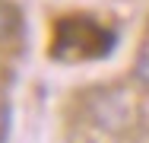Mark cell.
I'll use <instances>...</instances> for the list:
<instances>
[{
    "mask_svg": "<svg viewBox=\"0 0 149 143\" xmlns=\"http://www.w3.org/2000/svg\"><path fill=\"white\" fill-rule=\"evenodd\" d=\"M6 137H10V99L0 89V143H6Z\"/></svg>",
    "mask_w": 149,
    "mask_h": 143,
    "instance_id": "cell-4",
    "label": "cell"
},
{
    "mask_svg": "<svg viewBox=\"0 0 149 143\" xmlns=\"http://www.w3.org/2000/svg\"><path fill=\"white\" fill-rule=\"evenodd\" d=\"M22 45V13L13 0H0V57H10Z\"/></svg>",
    "mask_w": 149,
    "mask_h": 143,
    "instance_id": "cell-2",
    "label": "cell"
},
{
    "mask_svg": "<svg viewBox=\"0 0 149 143\" xmlns=\"http://www.w3.org/2000/svg\"><path fill=\"white\" fill-rule=\"evenodd\" d=\"M133 70H136V80H140L143 86H149V38L140 45V54H136Z\"/></svg>",
    "mask_w": 149,
    "mask_h": 143,
    "instance_id": "cell-3",
    "label": "cell"
},
{
    "mask_svg": "<svg viewBox=\"0 0 149 143\" xmlns=\"http://www.w3.org/2000/svg\"><path fill=\"white\" fill-rule=\"evenodd\" d=\"M114 45V32L92 16H60L51 29V57L60 60H95Z\"/></svg>",
    "mask_w": 149,
    "mask_h": 143,
    "instance_id": "cell-1",
    "label": "cell"
}]
</instances>
